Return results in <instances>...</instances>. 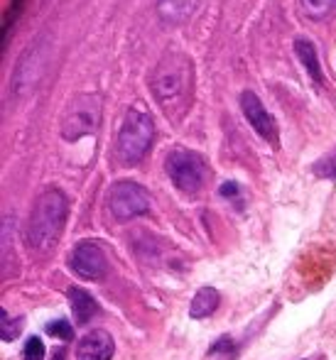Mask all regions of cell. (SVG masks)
Wrapping results in <instances>:
<instances>
[{"label":"cell","mask_w":336,"mask_h":360,"mask_svg":"<svg viewBox=\"0 0 336 360\" xmlns=\"http://www.w3.org/2000/svg\"><path fill=\"white\" fill-rule=\"evenodd\" d=\"M152 94L167 118L180 120L192 103V86H194V67L180 52H167L157 62L150 79Z\"/></svg>","instance_id":"1"},{"label":"cell","mask_w":336,"mask_h":360,"mask_svg":"<svg viewBox=\"0 0 336 360\" xmlns=\"http://www.w3.org/2000/svg\"><path fill=\"white\" fill-rule=\"evenodd\" d=\"M69 214V201L59 189H49L35 201L27 223V243L35 250H47L57 243Z\"/></svg>","instance_id":"2"},{"label":"cell","mask_w":336,"mask_h":360,"mask_svg":"<svg viewBox=\"0 0 336 360\" xmlns=\"http://www.w3.org/2000/svg\"><path fill=\"white\" fill-rule=\"evenodd\" d=\"M155 138L152 118L140 108H130L118 133V157L123 165H137L147 155Z\"/></svg>","instance_id":"3"},{"label":"cell","mask_w":336,"mask_h":360,"mask_svg":"<svg viewBox=\"0 0 336 360\" xmlns=\"http://www.w3.org/2000/svg\"><path fill=\"white\" fill-rule=\"evenodd\" d=\"M165 172L180 191H185V194H199L204 179H206V162L197 152L177 147V150H172L165 157Z\"/></svg>","instance_id":"4"},{"label":"cell","mask_w":336,"mask_h":360,"mask_svg":"<svg viewBox=\"0 0 336 360\" xmlns=\"http://www.w3.org/2000/svg\"><path fill=\"white\" fill-rule=\"evenodd\" d=\"M101 123V98L94 94H81L69 103L62 120V138L69 143L94 135Z\"/></svg>","instance_id":"5"},{"label":"cell","mask_w":336,"mask_h":360,"mask_svg":"<svg viewBox=\"0 0 336 360\" xmlns=\"http://www.w3.org/2000/svg\"><path fill=\"white\" fill-rule=\"evenodd\" d=\"M150 194H147V189H142L140 184H135V181H116L113 186H111V194H108V209L113 218H118V221H130V218L135 216H142L150 211Z\"/></svg>","instance_id":"6"},{"label":"cell","mask_w":336,"mask_h":360,"mask_svg":"<svg viewBox=\"0 0 336 360\" xmlns=\"http://www.w3.org/2000/svg\"><path fill=\"white\" fill-rule=\"evenodd\" d=\"M69 267L84 280H101L108 272V260L96 243H79L69 255Z\"/></svg>","instance_id":"7"},{"label":"cell","mask_w":336,"mask_h":360,"mask_svg":"<svg viewBox=\"0 0 336 360\" xmlns=\"http://www.w3.org/2000/svg\"><path fill=\"white\" fill-rule=\"evenodd\" d=\"M241 108H243L246 120L251 123V128L256 130L263 140H268V143H273V145L278 143V125H275L273 115L268 113L266 105H263V101L258 98L253 91H243Z\"/></svg>","instance_id":"8"},{"label":"cell","mask_w":336,"mask_h":360,"mask_svg":"<svg viewBox=\"0 0 336 360\" xmlns=\"http://www.w3.org/2000/svg\"><path fill=\"white\" fill-rule=\"evenodd\" d=\"M113 338L104 328L86 333L79 343H76V360H111L113 358Z\"/></svg>","instance_id":"9"},{"label":"cell","mask_w":336,"mask_h":360,"mask_svg":"<svg viewBox=\"0 0 336 360\" xmlns=\"http://www.w3.org/2000/svg\"><path fill=\"white\" fill-rule=\"evenodd\" d=\"M69 297V304H71V311H74V319L79 326H86V323L91 321V319L96 316V314H101V307L99 302H96L94 297H91L86 289L81 287H71L67 292Z\"/></svg>","instance_id":"10"},{"label":"cell","mask_w":336,"mask_h":360,"mask_svg":"<svg viewBox=\"0 0 336 360\" xmlns=\"http://www.w3.org/2000/svg\"><path fill=\"white\" fill-rule=\"evenodd\" d=\"M199 0H157V15L165 22H185L192 13L197 10Z\"/></svg>","instance_id":"11"},{"label":"cell","mask_w":336,"mask_h":360,"mask_svg":"<svg viewBox=\"0 0 336 360\" xmlns=\"http://www.w3.org/2000/svg\"><path fill=\"white\" fill-rule=\"evenodd\" d=\"M218 302H221V294L216 292L213 287H201L199 292L194 294L189 307V316L192 319H206L216 311Z\"/></svg>","instance_id":"12"},{"label":"cell","mask_w":336,"mask_h":360,"mask_svg":"<svg viewBox=\"0 0 336 360\" xmlns=\"http://www.w3.org/2000/svg\"><path fill=\"white\" fill-rule=\"evenodd\" d=\"M294 52H297L299 62L304 64L307 74L312 76L314 81H322V67H319L317 47H314L309 39H297V42H294Z\"/></svg>","instance_id":"13"},{"label":"cell","mask_w":336,"mask_h":360,"mask_svg":"<svg viewBox=\"0 0 336 360\" xmlns=\"http://www.w3.org/2000/svg\"><path fill=\"white\" fill-rule=\"evenodd\" d=\"M299 8L309 20H324L336 10V0H299Z\"/></svg>","instance_id":"14"},{"label":"cell","mask_w":336,"mask_h":360,"mask_svg":"<svg viewBox=\"0 0 336 360\" xmlns=\"http://www.w3.org/2000/svg\"><path fill=\"white\" fill-rule=\"evenodd\" d=\"M236 343L231 341V336H221L211 348H209V360H236Z\"/></svg>","instance_id":"15"},{"label":"cell","mask_w":336,"mask_h":360,"mask_svg":"<svg viewBox=\"0 0 336 360\" xmlns=\"http://www.w3.org/2000/svg\"><path fill=\"white\" fill-rule=\"evenodd\" d=\"M312 172L317 176H322V179H332L336 181V147L329 155H324L322 160H317L314 162V167H312Z\"/></svg>","instance_id":"16"},{"label":"cell","mask_w":336,"mask_h":360,"mask_svg":"<svg viewBox=\"0 0 336 360\" xmlns=\"http://www.w3.org/2000/svg\"><path fill=\"white\" fill-rule=\"evenodd\" d=\"M23 331V319H13L8 311H3L0 319V333H3V341H15Z\"/></svg>","instance_id":"17"},{"label":"cell","mask_w":336,"mask_h":360,"mask_svg":"<svg viewBox=\"0 0 336 360\" xmlns=\"http://www.w3.org/2000/svg\"><path fill=\"white\" fill-rule=\"evenodd\" d=\"M44 331H47L49 336H54V338H62V341H71V338H74V326H71L67 319H57V321L47 323V326H44Z\"/></svg>","instance_id":"18"},{"label":"cell","mask_w":336,"mask_h":360,"mask_svg":"<svg viewBox=\"0 0 336 360\" xmlns=\"http://www.w3.org/2000/svg\"><path fill=\"white\" fill-rule=\"evenodd\" d=\"M23 358L25 360H42L44 358L42 338H37V336L27 338V343H25V348H23Z\"/></svg>","instance_id":"19"},{"label":"cell","mask_w":336,"mask_h":360,"mask_svg":"<svg viewBox=\"0 0 336 360\" xmlns=\"http://www.w3.org/2000/svg\"><path fill=\"white\" fill-rule=\"evenodd\" d=\"M221 196H226V199H231V196H238V191H241V186L236 184V181H226V184H221Z\"/></svg>","instance_id":"20"},{"label":"cell","mask_w":336,"mask_h":360,"mask_svg":"<svg viewBox=\"0 0 336 360\" xmlns=\"http://www.w3.org/2000/svg\"><path fill=\"white\" fill-rule=\"evenodd\" d=\"M64 356H67V351H64V348H57V351H54V356H52V360H67Z\"/></svg>","instance_id":"21"}]
</instances>
